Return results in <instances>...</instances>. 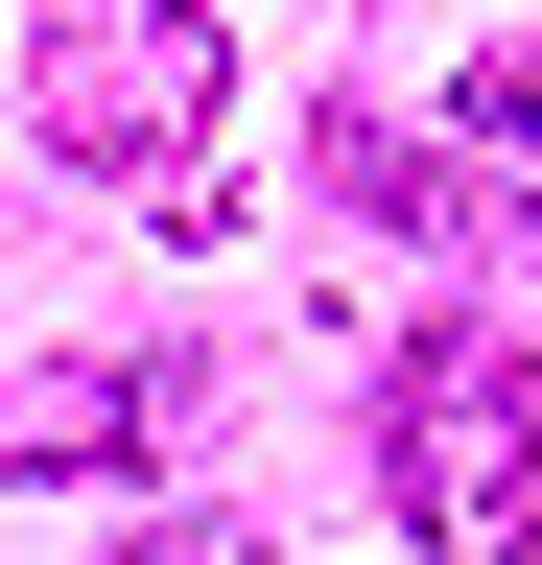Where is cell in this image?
Returning a JSON list of instances; mask_svg holds the SVG:
<instances>
[{"label":"cell","instance_id":"cell-1","mask_svg":"<svg viewBox=\"0 0 542 565\" xmlns=\"http://www.w3.org/2000/svg\"><path fill=\"white\" fill-rule=\"evenodd\" d=\"M378 519L448 542V565L542 542V377H519V330H425L378 377Z\"/></svg>","mask_w":542,"mask_h":565},{"label":"cell","instance_id":"cell-2","mask_svg":"<svg viewBox=\"0 0 542 565\" xmlns=\"http://www.w3.org/2000/svg\"><path fill=\"white\" fill-rule=\"evenodd\" d=\"M236 95V24L213 0H47V141L72 166H189V118Z\"/></svg>","mask_w":542,"mask_h":565},{"label":"cell","instance_id":"cell-3","mask_svg":"<svg viewBox=\"0 0 542 565\" xmlns=\"http://www.w3.org/2000/svg\"><path fill=\"white\" fill-rule=\"evenodd\" d=\"M142 448V377H95V353H0V471L24 494H72V471H118Z\"/></svg>","mask_w":542,"mask_h":565},{"label":"cell","instance_id":"cell-4","mask_svg":"<svg viewBox=\"0 0 542 565\" xmlns=\"http://www.w3.org/2000/svg\"><path fill=\"white\" fill-rule=\"evenodd\" d=\"M330 189H354L378 236H471V166H448V141H401V118H330Z\"/></svg>","mask_w":542,"mask_h":565},{"label":"cell","instance_id":"cell-5","mask_svg":"<svg viewBox=\"0 0 542 565\" xmlns=\"http://www.w3.org/2000/svg\"><path fill=\"white\" fill-rule=\"evenodd\" d=\"M448 118L496 141V166H542V47H471V71H448Z\"/></svg>","mask_w":542,"mask_h":565}]
</instances>
